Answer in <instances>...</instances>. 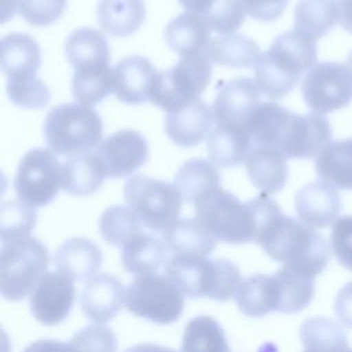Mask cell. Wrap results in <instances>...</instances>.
Instances as JSON below:
<instances>
[{"label": "cell", "mask_w": 352, "mask_h": 352, "mask_svg": "<svg viewBox=\"0 0 352 352\" xmlns=\"http://www.w3.org/2000/svg\"><path fill=\"white\" fill-rule=\"evenodd\" d=\"M157 74L147 58L131 55L113 67V92L126 104H140L150 99L151 87Z\"/></svg>", "instance_id": "d6986e66"}, {"label": "cell", "mask_w": 352, "mask_h": 352, "mask_svg": "<svg viewBox=\"0 0 352 352\" xmlns=\"http://www.w3.org/2000/svg\"><path fill=\"white\" fill-rule=\"evenodd\" d=\"M212 0H179V3L191 14H201Z\"/></svg>", "instance_id": "f907efd6"}, {"label": "cell", "mask_w": 352, "mask_h": 352, "mask_svg": "<svg viewBox=\"0 0 352 352\" xmlns=\"http://www.w3.org/2000/svg\"><path fill=\"white\" fill-rule=\"evenodd\" d=\"M278 285V312L294 314L304 309L315 293L314 278L293 272L283 267L274 274Z\"/></svg>", "instance_id": "8d00e7d4"}, {"label": "cell", "mask_w": 352, "mask_h": 352, "mask_svg": "<svg viewBox=\"0 0 352 352\" xmlns=\"http://www.w3.org/2000/svg\"><path fill=\"white\" fill-rule=\"evenodd\" d=\"M298 219L312 228H324L338 219L341 198L336 187L326 182H312L301 187L294 198Z\"/></svg>", "instance_id": "e0dca14e"}, {"label": "cell", "mask_w": 352, "mask_h": 352, "mask_svg": "<svg viewBox=\"0 0 352 352\" xmlns=\"http://www.w3.org/2000/svg\"><path fill=\"white\" fill-rule=\"evenodd\" d=\"M246 12L257 19V21H263V22H271L278 19L286 6L289 0H242Z\"/></svg>", "instance_id": "bcb514c9"}, {"label": "cell", "mask_w": 352, "mask_h": 352, "mask_svg": "<svg viewBox=\"0 0 352 352\" xmlns=\"http://www.w3.org/2000/svg\"><path fill=\"white\" fill-rule=\"evenodd\" d=\"M210 77L212 66L205 54L180 56L176 66L157 70L148 100L168 113L175 111L198 98Z\"/></svg>", "instance_id": "ba28073f"}, {"label": "cell", "mask_w": 352, "mask_h": 352, "mask_svg": "<svg viewBox=\"0 0 352 352\" xmlns=\"http://www.w3.org/2000/svg\"><path fill=\"white\" fill-rule=\"evenodd\" d=\"M7 95L15 106L23 109L45 107L51 99L50 88L36 76L7 78Z\"/></svg>", "instance_id": "b9f144b4"}, {"label": "cell", "mask_w": 352, "mask_h": 352, "mask_svg": "<svg viewBox=\"0 0 352 352\" xmlns=\"http://www.w3.org/2000/svg\"><path fill=\"white\" fill-rule=\"evenodd\" d=\"M165 41L169 48L180 56L205 54L209 44L210 29L199 16L184 12L169 21L165 28Z\"/></svg>", "instance_id": "4316f807"}, {"label": "cell", "mask_w": 352, "mask_h": 352, "mask_svg": "<svg viewBox=\"0 0 352 352\" xmlns=\"http://www.w3.org/2000/svg\"><path fill=\"white\" fill-rule=\"evenodd\" d=\"M182 352H230V346L214 318L197 316L184 327Z\"/></svg>", "instance_id": "d590c367"}, {"label": "cell", "mask_w": 352, "mask_h": 352, "mask_svg": "<svg viewBox=\"0 0 352 352\" xmlns=\"http://www.w3.org/2000/svg\"><path fill=\"white\" fill-rule=\"evenodd\" d=\"M304 352H308V351H304Z\"/></svg>", "instance_id": "11a10c76"}, {"label": "cell", "mask_w": 352, "mask_h": 352, "mask_svg": "<svg viewBox=\"0 0 352 352\" xmlns=\"http://www.w3.org/2000/svg\"><path fill=\"white\" fill-rule=\"evenodd\" d=\"M245 6L242 0H212L197 16L213 32L232 34L245 22Z\"/></svg>", "instance_id": "ab89813d"}, {"label": "cell", "mask_w": 352, "mask_h": 352, "mask_svg": "<svg viewBox=\"0 0 352 352\" xmlns=\"http://www.w3.org/2000/svg\"><path fill=\"white\" fill-rule=\"evenodd\" d=\"M330 243L338 263L352 271V214L338 217L334 221Z\"/></svg>", "instance_id": "f6af8a7d"}, {"label": "cell", "mask_w": 352, "mask_h": 352, "mask_svg": "<svg viewBox=\"0 0 352 352\" xmlns=\"http://www.w3.org/2000/svg\"><path fill=\"white\" fill-rule=\"evenodd\" d=\"M210 63L227 67H252L260 56L257 43L242 34H224L212 38L205 50Z\"/></svg>", "instance_id": "1f68e13d"}, {"label": "cell", "mask_w": 352, "mask_h": 352, "mask_svg": "<svg viewBox=\"0 0 352 352\" xmlns=\"http://www.w3.org/2000/svg\"><path fill=\"white\" fill-rule=\"evenodd\" d=\"M36 212L32 206L18 201H7L0 209L1 242L29 236L36 226Z\"/></svg>", "instance_id": "60d3db41"}, {"label": "cell", "mask_w": 352, "mask_h": 352, "mask_svg": "<svg viewBox=\"0 0 352 352\" xmlns=\"http://www.w3.org/2000/svg\"><path fill=\"white\" fill-rule=\"evenodd\" d=\"M41 63L37 41L26 33H11L1 40V70L7 78L36 76Z\"/></svg>", "instance_id": "603a6c76"}, {"label": "cell", "mask_w": 352, "mask_h": 352, "mask_svg": "<svg viewBox=\"0 0 352 352\" xmlns=\"http://www.w3.org/2000/svg\"><path fill=\"white\" fill-rule=\"evenodd\" d=\"M256 242L271 258L308 278L319 275L330 261L327 239L311 226L282 212L264 226Z\"/></svg>", "instance_id": "7a4b0ae2"}, {"label": "cell", "mask_w": 352, "mask_h": 352, "mask_svg": "<svg viewBox=\"0 0 352 352\" xmlns=\"http://www.w3.org/2000/svg\"><path fill=\"white\" fill-rule=\"evenodd\" d=\"M109 177H125L136 172L148 160V144L142 133L121 129L107 136L96 150Z\"/></svg>", "instance_id": "9a60e30c"}, {"label": "cell", "mask_w": 352, "mask_h": 352, "mask_svg": "<svg viewBox=\"0 0 352 352\" xmlns=\"http://www.w3.org/2000/svg\"><path fill=\"white\" fill-rule=\"evenodd\" d=\"M113 91V69L110 65L74 70L72 78V92L74 99L92 106L102 102Z\"/></svg>", "instance_id": "74e56055"}, {"label": "cell", "mask_w": 352, "mask_h": 352, "mask_svg": "<svg viewBox=\"0 0 352 352\" xmlns=\"http://www.w3.org/2000/svg\"><path fill=\"white\" fill-rule=\"evenodd\" d=\"M58 272L74 280H88L102 265L100 249L87 238H70L55 253Z\"/></svg>", "instance_id": "44dd1931"}, {"label": "cell", "mask_w": 352, "mask_h": 352, "mask_svg": "<svg viewBox=\"0 0 352 352\" xmlns=\"http://www.w3.org/2000/svg\"><path fill=\"white\" fill-rule=\"evenodd\" d=\"M209 160L220 168L238 166L245 162L252 139L248 128L234 125H214L208 138Z\"/></svg>", "instance_id": "cb8c5ba5"}, {"label": "cell", "mask_w": 352, "mask_h": 352, "mask_svg": "<svg viewBox=\"0 0 352 352\" xmlns=\"http://www.w3.org/2000/svg\"><path fill=\"white\" fill-rule=\"evenodd\" d=\"M74 297L70 278L60 272H47L30 293V312L43 324H59L69 316Z\"/></svg>", "instance_id": "4fadbf2b"}, {"label": "cell", "mask_w": 352, "mask_h": 352, "mask_svg": "<svg viewBox=\"0 0 352 352\" xmlns=\"http://www.w3.org/2000/svg\"><path fill=\"white\" fill-rule=\"evenodd\" d=\"M184 294L166 275L136 276L126 289L125 304L131 314L158 324H169L183 314Z\"/></svg>", "instance_id": "9c48e42d"}, {"label": "cell", "mask_w": 352, "mask_h": 352, "mask_svg": "<svg viewBox=\"0 0 352 352\" xmlns=\"http://www.w3.org/2000/svg\"><path fill=\"white\" fill-rule=\"evenodd\" d=\"M302 346L308 352H348L342 326L329 318H311L300 327Z\"/></svg>", "instance_id": "e575fe53"}, {"label": "cell", "mask_w": 352, "mask_h": 352, "mask_svg": "<svg viewBox=\"0 0 352 352\" xmlns=\"http://www.w3.org/2000/svg\"><path fill=\"white\" fill-rule=\"evenodd\" d=\"M338 1L300 0L294 8V30L316 41L338 21Z\"/></svg>", "instance_id": "836d02e7"}, {"label": "cell", "mask_w": 352, "mask_h": 352, "mask_svg": "<svg viewBox=\"0 0 352 352\" xmlns=\"http://www.w3.org/2000/svg\"><path fill=\"white\" fill-rule=\"evenodd\" d=\"M63 170L55 153L32 148L19 161L14 188L21 202L40 208L48 205L62 187Z\"/></svg>", "instance_id": "30bf717a"}, {"label": "cell", "mask_w": 352, "mask_h": 352, "mask_svg": "<svg viewBox=\"0 0 352 352\" xmlns=\"http://www.w3.org/2000/svg\"><path fill=\"white\" fill-rule=\"evenodd\" d=\"M301 94L307 106L318 114L345 107L352 100V72L340 62H320L305 73Z\"/></svg>", "instance_id": "8fae6325"}, {"label": "cell", "mask_w": 352, "mask_h": 352, "mask_svg": "<svg viewBox=\"0 0 352 352\" xmlns=\"http://www.w3.org/2000/svg\"><path fill=\"white\" fill-rule=\"evenodd\" d=\"M98 22L103 30L117 37L135 33L146 16L143 0H99Z\"/></svg>", "instance_id": "f546056e"}, {"label": "cell", "mask_w": 352, "mask_h": 352, "mask_svg": "<svg viewBox=\"0 0 352 352\" xmlns=\"http://www.w3.org/2000/svg\"><path fill=\"white\" fill-rule=\"evenodd\" d=\"M77 352H117V337L109 327L96 323L78 330L70 340Z\"/></svg>", "instance_id": "7bdbcfd3"}, {"label": "cell", "mask_w": 352, "mask_h": 352, "mask_svg": "<svg viewBox=\"0 0 352 352\" xmlns=\"http://www.w3.org/2000/svg\"><path fill=\"white\" fill-rule=\"evenodd\" d=\"M318 176L342 190H352V138L329 143L315 160Z\"/></svg>", "instance_id": "4dcf8cb0"}, {"label": "cell", "mask_w": 352, "mask_h": 352, "mask_svg": "<svg viewBox=\"0 0 352 352\" xmlns=\"http://www.w3.org/2000/svg\"><path fill=\"white\" fill-rule=\"evenodd\" d=\"M213 124V110L201 98H195L183 107L168 113L165 132L177 146L194 147L210 135Z\"/></svg>", "instance_id": "2e32d148"}, {"label": "cell", "mask_w": 352, "mask_h": 352, "mask_svg": "<svg viewBox=\"0 0 352 352\" xmlns=\"http://www.w3.org/2000/svg\"><path fill=\"white\" fill-rule=\"evenodd\" d=\"M239 311L250 318H261L278 311V285L274 275L256 274L243 279L236 290Z\"/></svg>", "instance_id": "83f0119b"}, {"label": "cell", "mask_w": 352, "mask_h": 352, "mask_svg": "<svg viewBox=\"0 0 352 352\" xmlns=\"http://www.w3.org/2000/svg\"><path fill=\"white\" fill-rule=\"evenodd\" d=\"M99 231L107 243L122 248L142 234V223L129 208L114 205L100 216Z\"/></svg>", "instance_id": "f35d334b"}, {"label": "cell", "mask_w": 352, "mask_h": 352, "mask_svg": "<svg viewBox=\"0 0 352 352\" xmlns=\"http://www.w3.org/2000/svg\"><path fill=\"white\" fill-rule=\"evenodd\" d=\"M23 352H77L74 346L69 342L55 341V340H38L29 344Z\"/></svg>", "instance_id": "c3c4849f"}, {"label": "cell", "mask_w": 352, "mask_h": 352, "mask_svg": "<svg viewBox=\"0 0 352 352\" xmlns=\"http://www.w3.org/2000/svg\"><path fill=\"white\" fill-rule=\"evenodd\" d=\"M67 0H18L21 16L33 26H48L63 14Z\"/></svg>", "instance_id": "ee69618b"}, {"label": "cell", "mask_w": 352, "mask_h": 352, "mask_svg": "<svg viewBox=\"0 0 352 352\" xmlns=\"http://www.w3.org/2000/svg\"><path fill=\"white\" fill-rule=\"evenodd\" d=\"M194 208L199 224L214 239L227 243L256 242L264 226L282 212L267 194L241 202L221 187L201 197Z\"/></svg>", "instance_id": "6da1fadb"}, {"label": "cell", "mask_w": 352, "mask_h": 352, "mask_svg": "<svg viewBox=\"0 0 352 352\" xmlns=\"http://www.w3.org/2000/svg\"><path fill=\"white\" fill-rule=\"evenodd\" d=\"M334 312L345 326L352 329V282L338 290L334 300Z\"/></svg>", "instance_id": "7dc6e473"}, {"label": "cell", "mask_w": 352, "mask_h": 352, "mask_svg": "<svg viewBox=\"0 0 352 352\" xmlns=\"http://www.w3.org/2000/svg\"><path fill=\"white\" fill-rule=\"evenodd\" d=\"M124 352H176L170 348H166V346H161V345H155V344H138V345H133L128 349H125Z\"/></svg>", "instance_id": "816d5d0a"}, {"label": "cell", "mask_w": 352, "mask_h": 352, "mask_svg": "<svg viewBox=\"0 0 352 352\" xmlns=\"http://www.w3.org/2000/svg\"><path fill=\"white\" fill-rule=\"evenodd\" d=\"M165 275L190 298L208 297L227 301L241 285L238 267L226 258L204 256H172L165 265Z\"/></svg>", "instance_id": "277c9868"}, {"label": "cell", "mask_w": 352, "mask_h": 352, "mask_svg": "<svg viewBox=\"0 0 352 352\" xmlns=\"http://www.w3.org/2000/svg\"><path fill=\"white\" fill-rule=\"evenodd\" d=\"M318 51L312 38L297 30L279 34L268 51L254 63V81L270 99H280L300 81L302 73L316 63Z\"/></svg>", "instance_id": "3957f363"}, {"label": "cell", "mask_w": 352, "mask_h": 352, "mask_svg": "<svg viewBox=\"0 0 352 352\" xmlns=\"http://www.w3.org/2000/svg\"><path fill=\"white\" fill-rule=\"evenodd\" d=\"M170 256H208L216 248V239L197 219H180L162 232Z\"/></svg>", "instance_id": "f1b7e54d"}, {"label": "cell", "mask_w": 352, "mask_h": 352, "mask_svg": "<svg viewBox=\"0 0 352 352\" xmlns=\"http://www.w3.org/2000/svg\"><path fill=\"white\" fill-rule=\"evenodd\" d=\"M62 188L77 197L94 194L107 177L104 165L98 151L84 153L69 157L62 164Z\"/></svg>", "instance_id": "7402d4cb"}, {"label": "cell", "mask_w": 352, "mask_h": 352, "mask_svg": "<svg viewBox=\"0 0 352 352\" xmlns=\"http://www.w3.org/2000/svg\"><path fill=\"white\" fill-rule=\"evenodd\" d=\"M261 91L256 81L236 77L219 85L213 102L214 125H234L248 128V121L260 102Z\"/></svg>", "instance_id": "5bb4252c"}, {"label": "cell", "mask_w": 352, "mask_h": 352, "mask_svg": "<svg viewBox=\"0 0 352 352\" xmlns=\"http://www.w3.org/2000/svg\"><path fill=\"white\" fill-rule=\"evenodd\" d=\"M175 186L180 191L183 201L194 205L201 197L220 187V175L209 161L192 158L177 169Z\"/></svg>", "instance_id": "d6a6232c"}, {"label": "cell", "mask_w": 352, "mask_h": 352, "mask_svg": "<svg viewBox=\"0 0 352 352\" xmlns=\"http://www.w3.org/2000/svg\"><path fill=\"white\" fill-rule=\"evenodd\" d=\"M50 254L36 238L23 236L1 242L0 292L10 301L23 300L47 274Z\"/></svg>", "instance_id": "8992f818"}, {"label": "cell", "mask_w": 352, "mask_h": 352, "mask_svg": "<svg viewBox=\"0 0 352 352\" xmlns=\"http://www.w3.org/2000/svg\"><path fill=\"white\" fill-rule=\"evenodd\" d=\"M287 157L276 148L252 146L245 166L252 184L263 194L279 192L287 180Z\"/></svg>", "instance_id": "ffe728a7"}, {"label": "cell", "mask_w": 352, "mask_h": 352, "mask_svg": "<svg viewBox=\"0 0 352 352\" xmlns=\"http://www.w3.org/2000/svg\"><path fill=\"white\" fill-rule=\"evenodd\" d=\"M65 55L74 70L106 66L110 60V50L103 33L92 28L73 30L66 38Z\"/></svg>", "instance_id": "d4e9b609"}, {"label": "cell", "mask_w": 352, "mask_h": 352, "mask_svg": "<svg viewBox=\"0 0 352 352\" xmlns=\"http://www.w3.org/2000/svg\"><path fill=\"white\" fill-rule=\"evenodd\" d=\"M124 198L144 227L162 232L179 220L183 205L175 184L142 175L126 180Z\"/></svg>", "instance_id": "52a82bcc"}, {"label": "cell", "mask_w": 352, "mask_h": 352, "mask_svg": "<svg viewBox=\"0 0 352 352\" xmlns=\"http://www.w3.org/2000/svg\"><path fill=\"white\" fill-rule=\"evenodd\" d=\"M125 296L126 292L116 276L99 274L85 282L80 296V307L88 319L102 324L116 318Z\"/></svg>", "instance_id": "ac0fdd59"}, {"label": "cell", "mask_w": 352, "mask_h": 352, "mask_svg": "<svg viewBox=\"0 0 352 352\" xmlns=\"http://www.w3.org/2000/svg\"><path fill=\"white\" fill-rule=\"evenodd\" d=\"M338 22L341 28L352 33V0H338Z\"/></svg>", "instance_id": "681fc988"}, {"label": "cell", "mask_w": 352, "mask_h": 352, "mask_svg": "<svg viewBox=\"0 0 352 352\" xmlns=\"http://www.w3.org/2000/svg\"><path fill=\"white\" fill-rule=\"evenodd\" d=\"M348 352H352V349H348Z\"/></svg>", "instance_id": "db71d44e"}, {"label": "cell", "mask_w": 352, "mask_h": 352, "mask_svg": "<svg viewBox=\"0 0 352 352\" xmlns=\"http://www.w3.org/2000/svg\"><path fill=\"white\" fill-rule=\"evenodd\" d=\"M330 139L331 126L322 114L290 111L280 132L278 150L287 158L308 160L316 157Z\"/></svg>", "instance_id": "7c38bea8"}, {"label": "cell", "mask_w": 352, "mask_h": 352, "mask_svg": "<svg viewBox=\"0 0 352 352\" xmlns=\"http://www.w3.org/2000/svg\"><path fill=\"white\" fill-rule=\"evenodd\" d=\"M346 65H348V67L351 69V72H352V50H351V52L348 54V58H346Z\"/></svg>", "instance_id": "f5cc1de1"}, {"label": "cell", "mask_w": 352, "mask_h": 352, "mask_svg": "<svg viewBox=\"0 0 352 352\" xmlns=\"http://www.w3.org/2000/svg\"><path fill=\"white\" fill-rule=\"evenodd\" d=\"M169 250L162 238L151 234H139L122 246L121 260L124 268L135 275L155 274L166 265Z\"/></svg>", "instance_id": "484cf974"}, {"label": "cell", "mask_w": 352, "mask_h": 352, "mask_svg": "<svg viewBox=\"0 0 352 352\" xmlns=\"http://www.w3.org/2000/svg\"><path fill=\"white\" fill-rule=\"evenodd\" d=\"M43 132L52 153L72 157L100 146L103 124L91 106L62 103L47 113Z\"/></svg>", "instance_id": "5b68a950"}]
</instances>
